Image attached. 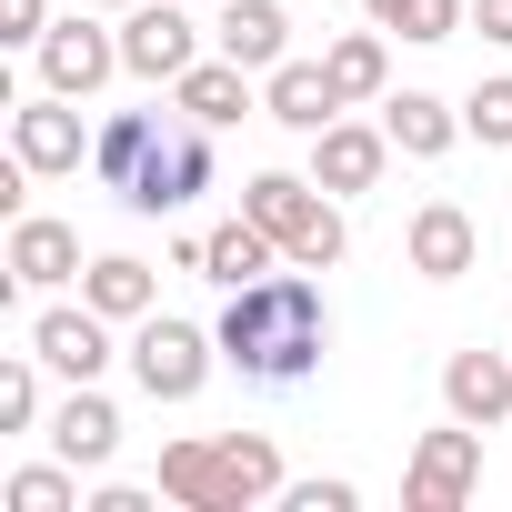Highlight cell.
Here are the masks:
<instances>
[{
    "label": "cell",
    "mask_w": 512,
    "mask_h": 512,
    "mask_svg": "<svg viewBox=\"0 0 512 512\" xmlns=\"http://www.w3.org/2000/svg\"><path fill=\"white\" fill-rule=\"evenodd\" d=\"M81 302L101 322H151V262H131V251H111V262L81 272Z\"/></svg>",
    "instance_id": "21"
},
{
    "label": "cell",
    "mask_w": 512,
    "mask_h": 512,
    "mask_svg": "<svg viewBox=\"0 0 512 512\" xmlns=\"http://www.w3.org/2000/svg\"><path fill=\"white\" fill-rule=\"evenodd\" d=\"M11 151H21L41 181H61V171H81V151H91V141H81V111H71L61 91H41V101H21V111H11Z\"/></svg>",
    "instance_id": "11"
},
{
    "label": "cell",
    "mask_w": 512,
    "mask_h": 512,
    "mask_svg": "<svg viewBox=\"0 0 512 512\" xmlns=\"http://www.w3.org/2000/svg\"><path fill=\"white\" fill-rule=\"evenodd\" d=\"M91 171H101V191H121L131 211H191L201 191H211V121H161V111H111L101 131H91Z\"/></svg>",
    "instance_id": "2"
},
{
    "label": "cell",
    "mask_w": 512,
    "mask_h": 512,
    "mask_svg": "<svg viewBox=\"0 0 512 512\" xmlns=\"http://www.w3.org/2000/svg\"><path fill=\"white\" fill-rule=\"evenodd\" d=\"M31 352L61 372V382H101V362H111V322L81 302V312H41L31 322Z\"/></svg>",
    "instance_id": "13"
},
{
    "label": "cell",
    "mask_w": 512,
    "mask_h": 512,
    "mask_svg": "<svg viewBox=\"0 0 512 512\" xmlns=\"http://www.w3.org/2000/svg\"><path fill=\"white\" fill-rule=\"evenodd\" d=\"M322 352H332V312H322V282H312L302 262L231 292V312H221V362H231L241 382L292 392V382L322 372Z\"/></svg>",
    "instance_id": "1"
},
{
    "label": "cell",
    "mask_w": 512,
    "mask_h": 512,
    "mask_svg": "<svg viewBox=\"0 0 512 512\" xmlns=\"http://www.w3.org/2000/svg\"><path fill=\"white\" fill-rule=\"evenodd\" d=\"M382 131H392V151L442 161V151L462 141V111H452V101H432V91H392V101H382Z\"/></svg>",
    "instance_id": "18"
},
{
    "label": "cell",
    "mask_w": 512,
    "mask_h": 512,
    "mask_svg": "<svg viewBox=\"0 0 512 512\" xmlns=\"http://www.w3.org/2000/svg\"><path fill=\"white\" fill-rule=\"evenodd\" d=\"M272 262H282V241H272L262 221L241 211V221H221V231H211V272H201V282H221V292H241V282H262Z\"/></svg>",
    "instance_id": "20"
},
{
    "label": "cell",
    "mask_w": 512,
    "mask_h": 512,
    "mask_svg": "<svg viewBox=\"0 0 512 512\" xmlns=\"http://www.w3.org/2000/svg\"><path fill=\"white\" fill-rule=\"evenodd\" d=\"M482 492V422H452V432H422L412 472H402V502L412 512H462Z\"/></svg>",
    "instance_id": "5"
},
{
    "label": "cell",
    "mask_w": 512,
    "mask_h": 512,
    "mask_svg": "<svg viewBox=\"0 0 512 512\" xmlns=\"http://www.w3.org/2000/svg\"><path fill=\"white\" fill-rule=\"evenodd\" d=\"M262 111H272L282 131H332L352 101H342L332 61H282V71H262Z\"/></svg>",
    "instance_id": "10"
},
{
    "label": "cell",
    "mask_w": 512,
    "mask_h": 512,
    "mask_svg": "<svg viewBox=\"0 0 512 512\" xmlns=\"http://www.w3.org/2000/svg\"><path fill=\"white\" fill-rule=\"evenodd\" d=\"M161 502H191V512H251V482H241L231 442H161Z\"/></svg>",
    "instance_id": "7"
},
{
    "label": "cell",
    "mask_w": 512,
    "mask_h": 512,
    "mask_svg": "<svg viewBox=\"0 0 512 512\" xmlns=\"http://www.w3.org/2000/svg\"><path fill=\"white\" fill-rule=\"evenodd\" d=\"M51 452H61L71 472H101V462L121 452V412H111L91 382H71V402H61V422H51Z\"/></svg>",
    "instance_id": "17"
},
{
    "label": "cell",
    "mask_w": 512,
    "mask_h": 512,
    "mask_svg": "<svg viewBox=\"0 0 512 512\" xmlns=\"http://www.w3.org/2000/svg\"><path fill=\"white\" fill-rule=\"evenodd\" d=\"M282 512H362V482H282Z\"/></svg>",
    "instance_id": "27"
},
{
    "label": "cell",
    "mask_w": 512,
    "mask_h": 512,
    "mask_svg": "<svg viewBox=\"0 0 512 512\" xmlns=\"http://www.w3.org/2000/svg\"><path fill=\"white\" fill-rule=\"evenodd\" d=\"M211 352H221V332H191V322H171V312H151V322L131 332V372H141L151 402H191V392L211 382Z\"/></svg>",
    "instance_id": "4"
},
{
    "label": "cell",
    "mask_w": 512,
    "mask_h": 512,
    "mask_svg": "<svg viewBox=\"0 0 512 512\" xmlns=\"http://www.w3.org/2000/svg\"><path fill=\"white\" fill-rule=\"evenodd\" d=\"M241 211L262 221L272 241H282V262H302V272H332L342 262V211L322 201V181H292V171H251L241 181Z\"/></svg>",
    "instance_id": "3"
},
{
    "label": "cell",
    "mask_w": 512,
    "mask_h": 512,
    "mask_svg": "<svg viewBox=\"0 0 512 512\" xmlns=\"http://www.w3.org/2000/svg\"><path fill=\"white\" fill-rule=\"evenodd\" d=\"M0 41H51V0H0Z\"/></svg>",
    "instance_id": "28"
},
{
    "label": "cell",
    "mask_w": 512,
    "mask_h": 512,
    "mask_svg": "<svg viewBox=\"0 0 512 512\" xmlns=\"http://www.w3.org/2000/svg\"><path fill=\"white\" fill-rule=\"evenodd\" d=\"M462 131H472L482 151H502V141H512V81H472V101H462Z\"/></svg>",
    "instance_id": "25"
},
{
    "label": "cell",
    "mask_w": 512,
    "mask_h": 512,
    "mask_svg": "<svg viewBox=\"0 0 512 512\" xmlns=\"http://www.w3.org/2000/svg\"><path fill=\"white\" fill-rule=\"evenodd\" d=\"M111 71H121V41H111V31H91V21H51V41H41V91L91 101Z\"/></svg>",
    "instance_id": "8"
},
{
    "label": "cell",
    "mask_w": 512,
    "mask_h": 512,
    "mask_svg": "<svg viewBox=\"0 0 512 512\" xmlns=\"http://www.w3.org/2000/svg\"><path fill=\"white\" fill-rule=\"evenodd\" d=\"M382 161H392V131H362V121L312 131V181H322V191H372Z\"/></svg>",
    "instance_id": "15"
},
{
    "label": "cell",
    "mask_w": 512,
    "mask_h": 512,
    "mask_svg": "<svg viewBox=\"0 0 512 512\" xmlns=\"http://www.w3.org/2000/svg\"><path fill=\"white\" fill-rule=\"evenodd\" d=\"M221 51L241 71H282L292 61V11L282 0H221Z\"/></svg>",
    "instance_id": "16"
},
{
    "label": "cell",
    "mask_w": 512,
    "mask_h": 512,
    "mask_svg": "<svg viewBox=\"0 0 512 512\" xmlns=\"http://www.w3.org/2000/svg\"><path fill=\"white\" fill-rule=\"evenodd\" d=\"M171 101H181L191 121H211V131H221V121H241V111H251V71H241L231 51H221V61H191V71L171 81Z\"/></svg>",
    "instance_id": "19"
},
{
    "label": "cell",
    "mask_w": 512,
    "mask_h": 512,
    "mask_svg": "<svg viewBox=\"0 0 512 512\" xmlns=\"http://www.w3.org/2000/svg\"><path fill=\"white\" fill-rule=\"evenodd\" d=\"M402 251H412V272H422V282H462V272L482 262V221H472L462 201H422Z\"/></svg>",
    "instance_id": "9"
},
{
    "label": "cell",
    "mask_w": 512,
    "mask_h": 512,
    "mask_svg": "<svg viewBox=\"0 0 512 512\" xmlns=\"http://www.w3.org/2000/svg\"><path fill=\"white\" fill-rule=\"evenodd\" d=\"M111 11H141V0H111Z\"/></svg>",
    "instance_id": "30"
},
{
    "label": "cell",
    "mask_w": 512,
    "mask_h": 512,
    "mask_svg": "<svg viewBox=\"0 0 512 512\" xmlns=\"http://www.w3.org/2000/svg\"><path fill=\"white\" fill-rule=\"evenodd\" d=\"M442 412L492 432V422L512 412V362H502V352H482V342H472V352H452V362H442Z\"/></svg>",
    "instance_id": "14"
},
{
    "label": "cell",
    "mask_w": 512,
    "mask_h": 512,
    "mask_svg": "<svg viewBox=\"0 0 512 512\" xmlns=\"http://www.w3.org/2000/svg\"><path fill=\"white\" fill-rule=\"evenodd\" d=\"M0 502H11V512H71L81 492H71V462H31V472H11Z\"/></svg>",
    "instance_id": "24"
},
{
    "label": "cell",
    "mask_w": 512,
    "mask_h": 512,
    "mask_svg": "<svg viewBox=\"0 0 512 512\" xmlns=\"http://www.w3.org/2000/svg\"><path fill=\"white\" fill-rule=\"evenodd\" d=\"M472 31H482V41H502V51H512V0H472Z\"/></svg>",
    "instance_id": "29"
},
{
    "label": "cell",
    "mask_w": 512,
    "mask_h": 512,
    "mask_svg": "<svg viewBox=\"0 0 512 512\" xmlns=\"http://www.w3.org/2000/svg\"><path fill=\"white\" fill-rule=\"evenodd\" d=\"M41 422V382H31V362H0V432H31Z\"/></svg>",
    "instance_id": "26"
},
{
    "label": "cell",
    "mask_w": 512,
    "mask_h": 512,
    "mask_svg": "<svg viewBox=\"0 0 512 512\" xmlns=\"http://www.w3.org/2000/svg\"><path fill=\"white\" fill-rule=\"evenodd\" d=\"M362 11H372L382 31H402V41H452V31L472 21V0H362Z\"/></svg>",
    "instance_id": "22"
},
{
    "label": "cell",
    "mask_w": 512,
    "mask_h": 512,
    "mask_svg": "<svg viewBox=\"0 0 512 512\" xmlns=\"http://www.w3.org/2000/svg\"><path fill=\"white\" fill-rule=\"evenodd\" d=\"M332 81H342V101H382V81H392V61H382V31H342L332 51Z\"/></svg>",
    "instance_id": "23"
},
{
    "label": "cell",
    "mask_w": 512,
    "mask_h": 512,
    "mask_svg": "<svg viewBox=\"0 0 512 512\" xmlns=\"http://www.w3.org/2000/svg\"><path fill=\"white\" fill-rule=\"evenodd\" d=\"M191 11H201V0H191Z\"/></svg>",
    "instance_id": "31"
},
{
    "label": "cell",
    "mask_w": 512,
    "mask_h": 512,
    "mask_svg": "<svg viewBox=\"0 0 512 512\" xmlns=\"http://www.w3.org/2000/svg\"><path fill=\"white\" fill-rule=\"evenodd\" d=\"M201 61V31H191V0H141L121 21V71L131 81H181Z\"/></svg>",
    "instance_id": "6"
},
{
    "label": "cell",
    "mask_w": 512,
    "mask_h": 512,
    "mask_svg": "<svg viewBox=\"0 0 512 512\" xmlns=\"http://www.w3.org/2000/svg\"><path fill=\"white\" fill-rule=\"evenodd\" d=\"M51 282H81V231L21 211L11 221V292H51Z\"/></svg>",
    "instance_id": "12"
}]
</instances>
